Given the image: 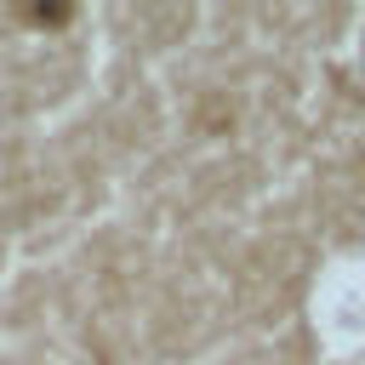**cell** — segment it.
Segmentation results:
<instances>
[{
	"instance_id": "1",
	"label": "cell",
	"mask_w": 365,
	"mask_h": 365,
	"mask_svg": "<svg viewBox=\"0 0 365 365\" xmlns=\"http://www.w3.org/2000/svg\"><path fill=\"white\" fill-rule=\"evenodd\" d=\"M348 325L365 336V285H359V291H354V302H348Z\"/></svg>"
}]
</instances>
